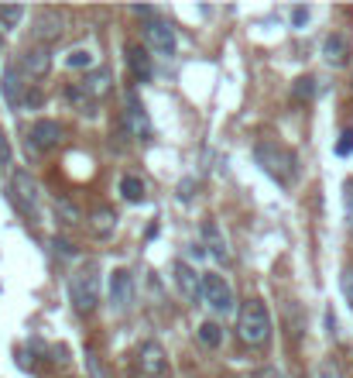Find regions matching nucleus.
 Instances as JSON below:
<instances>
[{
	"label": "nucleus",
	"mask_w": 353,
	"mask_h": 378,
	"mask_svg": "<svg viewBox=\"0 0 353 378\" xmlns=\"http://www.w3.org/2000/svg\"><path fill=\"white\" fill-rule=\"evenodd\" d=\"M236 337L250 347H264L271 340V317L261 299H247L236 313Z\"/></svg>",
	"instance_id": "1"
},
{
	"label": "nucleus",
	"mask_w": 353,
	"mask_h": 378,
	"mask_svg": "<svg viewBox=\"0 0 353 378\" xmlns=\"http://www.w3.org/2000/svg\"><path fill=\"white\" fill-rule=\"evenodd\" d=\"M69 303H73V310L82 313V317H89L100 306V268L93 261L69 275Z\"/></svg>",
	"instance_id": "2"
},
{
	"label": "nucleus",
	"mask_w": 353,
	"mask_h": 378,
	"mask_svg": "<svg viewBox=\"0 0 353 378\" xmlns=\"http://www.w3.org/2000/svg\"><path fill=\"white\" fill-rule=\"evenodd\" d=\"M254 159H257V166L264 168L271 179H278L281 186H288V182L299 175L295 155L285 152V148H278V145H271V141H261V145L254 148Z\"/></svg>",
	"instance_id": "3"
},
{
	"label": "nucleus",
	"mask_w": 353,
	"mask_h": 378,
	"mask_svg": "<svg viewBox=\"0 0 353 378\" xmlns=\"http://www.w3.org/2000/svg\"><path fill=\"white\" fill-rule=\"evenodd\" d=\"M144 45H148L155 55H161V59H172L175 48H179V38H175L172 21H168V17H151V21H144Z\"/></svg>",
	"instance_id": "4"
},
{
	"label": "nucleus",
	"mask_w": 353,
	"mask_h": 378,
	"mask_svg": "<svg viewBox=\"0 0 353 378\" xmlns=\"http://www.w3.org/2000/svg\"><path fill=\"white\" fill-rule=\"evenodd\" d=\"M202 299H206V306L213 310V313H234V289H230V282L223 279V275H216V272H206L202 275Z\"/></svg>",
	"instance_id": "5"
},
{
	"label": "nucleus",
	"mask_w": 353,
	"mask_h": 378,
	"mask_svg": "<svg viewBox=\"0 0 353 378\" xmlns=\"http://www.w3.org/2000/svg\"><path fill=\"white\" fill-rule=\"evenodd\" d=\"M137 372L141 378H168V351L158 340H144L137 347Z\"/></svg>",
	"instance_id": "6"
},
{
	"label": "nucleus",
	"mask_w": 353,
	"mask_h": 378,
	"mask_svg": "<svg viewBox=\"0 0 353 378\" xmlns=\"http://www.w3.org/2000/svg\"><path fill=\"white\" fill-rule=\"evenodd\" d=\"M10 200H14L17 210L35 213V207H38V186H35V179H31L28 168H14V175H10Z\"/></svg>",
	"instance_id": "7"
},
{
	"label": "nucleus",
	"mask_w": 353,
	"mask_h": 378,
	"mask_svg": "<svg viewBox=\"0 0 353 378\" xmlns=\"http://www.w3.org/2000/svg\"><path fill=\"white\" fill-rule=\"evenodd\" d=\"M17 66H21L24 80H41V76H48V69H52V52H48V45H28V48L17 55Z\"/></svg>",
	"instance_id": "8"
},
{
	"label": "nucleus",
	"mask_w": 353,
	"mask_h": 378,
	"mask_svg": "<svg viewBox=\"0 0 353 378\" xmlns=\"http://www.w3.org/2000/svg\"><path fill=\"white\" fill-rule=\"evenodd\" d=\"M0 93H3V103L10 110H17L24 103V73L17 62H7L3 73H0Z\"/></svg>",
	"instance_id": "9"
},
{
	"label": "nucleus",
	"mask_w": 353,
	"mask_h": 378,
	"mask_svg": "<svg viewBox=\"0 0 353 378\" xmlns=\"http://www.w3.org/2000/svg\"><path fill=\"white\" fill-rule=\"evenodd\" d=\"M110 306L114 313H127L134 306V275L127 268H117L110 275Z\"/></svg>",
	"instance_id": "10"
},
{
	"label": "nucleus",
	"mask_w": 353,
	"mask_h": 378,
	"mask_svg": "<svg viewBox=\"0 0 353 378\" xmlns=\"http://www.w3.org/2000/svg\"><path fill=\"white\" fill-rule=\"evenodd\" d=\"M59 138H62V127L59 121H35L31 131H28V152H48V148H55L59 145Z\"/></svg>",
	"instance_id": "11"
},
{
	"label": "nucleus",
	"mask_w": 353,
	"mask_h": 378,
	"mask_svg": "<svg viewBox=\"0 0 353 378\" xmlns=\"http://www.w3.org/2000/svg\"><path fill=\"white\" fill-rule=\"evenodd\" d=\"M172 272H175V286H179V293L186 296L189 303L202 299V275H196V268H193L189 261H175Z\"/></svg>",
	"instance_id": "12"
},
{
	"label": "nucleus",
	"mask_w": 353,
	"mask_h": 378,
	"mask_svg": "<svg viewBox=\"0 0 353 378\" xmlns=\"http://www.w3.org/2000/svg\"><path fill=\"white\" fill-rule=\"evenodd\" d=\"M123 124L134 138H151V117L144 110V103H137V96H127V110H123Z\"/></svg>",
	"instance_id": "13"
},
{
	"label": "nucleus",
	"mask_w": 353,
	"mask_h": 378,
	"mask_svg": "<svg viewBox=\"0 0 353 378\" xmlns=\"http://www.w3.org/2000/svg\"><path fill=\"white\" fill-rule=\"evenodd\" d=\"M322 59H326V66H333V69L347 66V59H350V42H347V35H340V31L326 35V38H322Z\"/></svg>",
	"instance_id": "14"
},
{
	"label": "nucleus",
	"mask_w": 353,
	"mask_h": 378,
	"mask_svg": "<svg viewBox=\"0 0 353 378\" xmlns=\"http://www.w3.org/2000/svg\"><path fill=\"white\" fill-rule=\"evenodd\" d=\"M202 248H206V254H213L216 261H227L230 258V252H227V238H223V231L213 224V220H202Z\"/></svg>",
	"instance_id": "15"
},
{
	"label": "nucleus",
	"mask_w": 353,
	"mask_h": 378,
	"mask_svg": "<svg viewBox=\"0 0 353 378\" xmlns=\"http://www.w3.org/2000/svg\"><path fill=\"white\" fill-rule=\"evenodd\" d=\"M127 66H130L134 80H141V83H148L151 73H155L151 55H148V48H141V45H127Z\"/></svg>",
	"instance_id": "16"
},
{
	"label": "nucleus",
	"mask_w": 353,
	"mask_h": 378,
	"mask_svg": "<svg viewBox=\"0 0 353 378\" xmlns=\"http://www.w3.org/2000/svg\"><path fill=\"white\" fill-rule=\"evenodd\" d=\"M62 35V14L59 10H41L35 17V38L38 42H55Z\"/></svg>",
	"instance_id": "17"
},
{
	"label": "nucleus",
	"mask_w": 353,
	"mask_h": 378,
	"mask_svg": "<svg viewBox=\"0 0 353 378\" xmlns=\"http://www.w3.org/2000/svg\"><path fill=\"white\" fill-rule=\"evenodd\" d=\"M120 196H123L127 203H141V200L148 196V186L141 182V175H123V179H120Z\"/></svg>",
	"instance_id": "18"
},
{
	"label": "nucleus",
	"mask_w": 353,
	"mask_h": 378,
	"mask_svg": "<svg viewBox=\"0 0 353 378\" xmlns=\"http://www.w3.org/2000/svg\"><path fill=\"white\" fill-rule=\"evenodd\" d=\"M114 227H117V213L107 210V207H103V210H96V213H93V220H89V231H93L96 238H110V234H114Z\"/></svg>",
	"instance_id": "19"
},
{
	"label": "nucleus",
	"mask_w": 353,
	"mask_h": 378,
	"mask_svg": "<svg viewBox=\"0 0 353 378\" xmlns=\"http://www.w3.org/2000/svg\"><path fill=\"white\" fill-rule=\"evenodd\" d=\"M107 86H110V73H107V69H96V73L86 76L82 89H86L89 96H100V93H107Z\"/></svg>",
	"instance_id": "20"
},
{
	"label": "nucleus",
	"mask_w": 353,
	"mask_h": 378,
	"mask_svg": "<svg viewBox=\"0 0 353 378\" xmlns=\"http://www.w3.org/2000/svg\"><path fill=\"white\" fill-rule=\"evenodd\" d=\"M199 340H202L206 347H220V344H223V327L213 324V320H206V324L199 327Z\"/></svg>",
	"instance_id": "21"
},
{
	"label": "nucleus",
	"mask_w": 353,
	"mask_h": 378,
	"mask_svg": "<svg viewBox=\"0 0 353 378\" xmlns=\"http://www.w3.org/2000/svg\"><path fill=\"white\" fill-rule=\"evenodd\" d=\"M21 17H24V7H17V3H0V24H3V31H10V28H17L21 24Z\"/></svg>",
	"instance_id": "22"
},
{
	"label": "nucleus",
	"mask_w": 353,
	"mask_h": 378,
	"mask_svg": "<svg viewBox=\"0 0 353 378\" xmlns=\"http://www.w3.org/2000/svg\"><path fill=\"white\" fill-rule=\"evenodd\" d=\"M313 378H343V365H340L336 358H322V361L315 365Z\"/></svg>",
	"instance_id": "23"
},
{
	"label": "nucleus",
	"mask_w": 353,
	"mask_h": 378,
	"mask_svg": "<svg viewBox=\"0 0 353 378\" xmlns=\"http://www.w3.org/2000/svg\"><path fill=\"white\" fill-rule=\"evenodd\" d=\"M66 66H69V69H89V66H93V52H89V48H73V52L66 55Z\"/></svg>",
	"instance_id": "24"
},
{
	"label": "nucleus",
	"mask_w": 353,
	"mask_h": 378,
	"mask_svg": "<svg viewBox=\"0 0 353 378\" xmlns=\"http://www.w3.org/2000/svg\"><path fill=\"white\" fill-rule=\"evenodd\" d=\"M336 155H340V159H350L353 155V127H347V131L340 134V141H336Z\"/></svg>",
	"instance_id": "25"
},
{
	"label": "nucleus",
	"mask_w": 353,
	"mask_h": 378,
	"mask_svg": "<svg viewBox=\"0 0 353 378\" xmlns=\"http://www.w3.org/2000/svg\"><path fill=\"white\" fill-rule=\"evenodd\" d=\"M313 93H315V80H313V76H306V80H295V96H299V100H309Z\"/></svg>",
	"instance_id": "26"
},
{
	"label": "nucleus",
	"mask_w": 353,
	"mask_h": 378,
	"mask_svg": "<svg viewBox=\"0 0 353 378\" xmlns=\"http://www.w3.org/2000/svg\"><path fill=\"white\" fill-rule=\"evenodd\" d=\"M309 17H313V10H309V7H292V28H306V24H309Z\"/></svg>",
	"instance_id": "27"
},
{
	"label": "nucleus",
	"mask_w": 353,
	"mask_h": 378,
	"mask_svg": "<svg viewBox=\"0 0 353 378\" xmlns=\"http://www.w3.org/2000/svg\"><path fill=\"white\" fill-rule=\"evenodd\" d=\"M55 213H62V217H66V224H79V210L73 207V203H66V200H59V203H55Z\"/></svg>",
	"instance_id": "28"
},
{
	"label": "nucleus",
	"mask_w": 353,
	"mask_h": 378,
	"mask_svg": "<svg viewBox=\"0 0 353 378\" xmlns=\"http://www.w3.org/2000/svg\"><path fill=\"white\" fill-rule=\"evenodd\" d=\"M340 289L347 296V303L353 306V268H343V275H340Z\"/></svg>",
	"instance_id": "29"
},
{
	"label": "nucleus",
	"mask_w": 353,
	"mask_h": 378,
	"mask_svg": "<svg viewBox=\"0 0 353 378\" xmlns=\"http://www.w3.org/2000/svg\"><path fill=\"white\" fill-rule=\"evenodd\" d=\"M52 248H55V254H62V258H76V248H73L69 241H62V238H55Z\"/></svg>",
	"instance_id": "30"
},
{
	"label": "nucleus",
	"mask_w": 353,
	"mask_h": 378,
	"mask_svg": "<svg viewBox=\"0 0 353 378\" xmlns=\"http://www.w3.org/2000/svg\"><path fill=\"white\" fill-rule=\"evenodd\" d=\"M7 166H10V141L0 134V172H3Z\"/></svg>",
	"instance_id": "31"
},
{
	"label": "nucleus",
	"mask_w": 353,
	"mask_h": 378,
	"mask_svg": "<svg viewBox=\"0 0 353 378\" xmlns=\"http://www.w3.org/2000/svg\"><path fill=\"white\" fill-rule=\"evenodd\" d=\"M250 378H288V375H285L281 368H275V365H268V368H257Z\"/></svg>",
	"instance_id": "32"
},
{
	"label": "nucleus",
	"mask_w": 353,
	"mask_h": 378,
	"mask_svg": "<svg viewBox=\"0 0 353 378\" xmlns=\"http://www.w3.org/2000/svg\"><path fill=\"white\" fill-rule=\"evenodd\" d=\"M130 10H134L137 17H148V21H151V17H158V10H155V7H148V3H134Z\"/></svg>",
	"instance_id": "33"
},
{
	"label": "nucleus",
	"mask_w": 353,
	"mask_h": 378,
	"mask_svg": "<svg viewBox=\"0 0 353 378\" xmlns=\"http://www.w3.org/2000/svg\"><path fill=\"white\" fill-rule=\"evenodd\" d=\"M343 200H347V220H350V231H353V182L347 186V196Z\"/></svg>",
	"instance_id": "34"
},
{
	"label": "nucleus",
	"mask_w": 353,
	"mask_h": 378,
	"mask_svg": "<svg viewBox=\"0 0 353 378\" xmlns=\"http://www.w3.org/2000/svg\"><path fill=\"white\" fill-rule=\"evenodd\" d=\"M0 52H3V38H0Z\"/></svg>",
	"instance_id": "35"
}]
</instances>
